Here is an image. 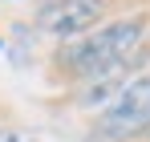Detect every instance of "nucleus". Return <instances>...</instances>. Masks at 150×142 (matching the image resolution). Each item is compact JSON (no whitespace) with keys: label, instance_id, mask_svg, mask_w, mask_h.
Returning <instances> with one entry per match:
<instances>
[{"label":"nucleus","instance_id":"1","mask_svg":"<svg viewBox=\"0 0 150 142\" xmlns=\"http://www.w3.org/2000/svg\"><path fill=\"white\" fill-rule=\"evenodd\" d=\"M138 45H142V21L138 16L114 21L77 37L73 45H65L61 65L73 73H85V77H122L130 57L138 53Z\"/></svg>","mask_w":150,"mask_h":142},{"label":"nucleus","instance_id":"2","mask_svg":"<svg viewBox=\"0 0 150 142\" xmlns=\"http://www.w3.org/2000/svg\"><path fill=\"white\" fill-rule=\"evenodd\" d=\"M98 130L105 138H138V134H146L150 130V77H134V81H126L118 97L105 106V114L98 118Z\"/></svg>","mask_w":150,"mask_h":142},{"label":"nucleus","instance_id":"3","mask_svg":"<svg viewBox=\"0 0 150 142\" xmlns=\"http://www.w3.org/2000/svg\"><path fill=\"white\" fill-rule=\"evenodd\" d=\"M105 16V0H45L37 12V28L49 37H85Z\"/></svg>","mask_w":150,"mask_h":142},{"label":"nucleus","instance_id":"4","mask_svg":"<svg viewBox=\"0 0 150 142\" xmlns=\"http://www.w3.org/2000/svg\"><path fill=\"white\" fill-rule=\"evenodd\" d=\"M0 49H4V41H0Z\"/></svg>","mask_w":150,"mask_h":142}]
</instances>
